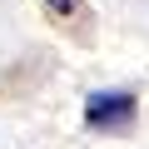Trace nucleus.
<instances>
[{
  "mask_svg": "<svg viewBox=\"0 0 149 149\" xmlns=\"http://www.w3.org/2000/svg\"><path fill=\"white\" fill-rule=\"evenodd\" d=\"M45 10L60 15V20H70V15H80V10H85V0H45Z\"/></svg>",
  "mask_w": 149,
  "mask_h": 149,
  "instance_id": "f03ea898",
  "label": "nucleus"
},
{
  "mask_svg": "<svg viewBox=\"0 0 149 149\" xmlns=\"http://www.w3.org/2000/svg\"><path fill=\"white\" fill-rule=\"evenodd\" d=\"M134 114H139V95H134V90H95V95L85 100V124L100 129V134L129 129Z\"/></svg>",
  "mask_w": 149,
  "mask_h": 149,
  "instance_id": "f257e3e1",
  "label": "nucleus"
}]
</instances>
